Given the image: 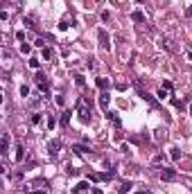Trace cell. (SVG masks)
I'll list each match as a JSON object with an SVG mask.
<instances>
[{
  "label": "cell",
  "instance_id": "cell-32",
  "mask_svg": "<svg viewBox=\"0 0 192 194\" xmlns=\"http://www.w3.org/2000/svg\"><path fill=\"white\" fill-rule=\"evenodd\" d=\"M86 65H88L91 70H95V68H97V61H95V59H88V63H86Z\"/></svg>",
  "mask_w": 192,
  "mask_h": 194
},
{
  "label": "cell",
  "instance_id": "cell-14",
  "mask_svg": "<svg viewBox=\"0 0 192 194\" xmlns=\"http://www.w3.org/2000/svg\"><path fill=\"white\" fill-rule=\"evenodd\" d=\"M86 190H88V183H86V181H81V183H79V185H75V190H72V194H81V192H86Z\"/></svg>",
  "mask_w": 192,
  "mask_h": 194
},
{
  "label": "cell",
  "instance_id": "cell-9",
  "mask_svg": "<svg viewBox=\"0 0 192 194\" xmlns=\"http://www.w3.org/2000/svg\"><path fill=\"white\" fill-rule=\"evenodd\" d=\"M14 151H16V162H23L25 160V147H23L21 142H16V149Z\"/></svg>",
  "mask_w": 192,
  "mask_h": 194
},
{
  "label": "cell",
  "instance_id": "cell-3",
  "mask_svg": "<svg viewBox=\"0 0 192 194\" xmlns=\"http://www.w3.org/2000/svg\"><path fill=\"white\" fill-rule=\"evenodd\" d=\"M97 41H100V45L104 47V50H109V47H111V36H109L106 30H102V27L97 30Z\"/></svg>",
  "mask_w": 192,
  "mask_h": 194
},
{
  "label": "cell",
  "instance_id": "cell-39",
  "mask_svg": "<svg viewBox=\"0 0 192 194\" xmlns=\"http://www.w3.org/2000/svg\"><path fill=\"white\" fill-rule=\"evenodd\" d=\"M185 14H188V16H192V5L188 7V12H185Z\"/></svg>",
  "mask_w": 192,
  "mask_h": 194
},
{
  "label": "cell",
  "instance_id": "cell-29",
  "mask_svg": "<svg viewBox=\"0 0 192 194\" xmlns=\"http://www.w3.org/2000/svg\"><path fill=\"white\" fill-rule=\"evenodd\" d=\"M21 95H23V97L30 95V86H25V84H23V86H21Z\"/></svg>",
  "mask_w": 192,
  "mask_h": 194
},
{
  "label": "cell",
  "instance_id": "cell-34",
  "mask_svg": "<svg viewBox=\"0 0 192 194\" xmlns=\"http://www.w3.org/2000/svg\"><path fill=\"white\" fill-rule=\"evenodd\" d=\"M14 178H16V181H23V178H25V174H23V172H16V174H14Z\"/></svg>",
  "mask_w": 192,
  "mask_h": 194
},
{
  "label": "cell",
  "instance_id": "cell-4",
  "mask_svg": "<svg viewBox=\"0 0 192 194\" xmlns=\"http://www.w3.org/2000/svg\"><path fill=\"white\" fill-rule=\"evenodd\" d=\"M61 140H50V144H47V153H50V158H57L61 153Z\"/></svg>",
  "mask_w": 192,
  "mask_h": 194
},
{
  "label": "cell",
  "instance_id": "cell-21",
  "mask_svg": "<svg viewBox=\"0 0 192 194\" xmlns=\"http://www.w3.org/2000/svg\"><path fill=\"white\" fill-rule=\"evenodd\" d=\"M36 185H38V187H45L47 181H45V178H36V181H32V187H36Z\"/></svg>",
  "mask_w": 192,
  "mask_h": 194
},
{
  "label": "cell",
  "instance_id": "cell-19",
  "mask_svg": "<svg viewBox=\"0 0 192 194\" xmlns=\"http://www.w3.org/2000/svg\"><path fill=\"white\" fill-rule=\"evenodd\" d=\"M113 176H115V169H109L102 174V181H113Z\"/></svg>",
  "mask_w": 192,
  "mask_h": 194
},
{
  "label": "cell",
  "instance_id": "cell-25",
  "mask_svg": "<svg viewBox=\"0 0 192 194\" xmlns=\"http://www.w3.org/2000/svg\"><path fill=\"white\" fill-rule=\"evenodd\" d=\"M170 156H172V160H179V158H181V151H179V149L174 147V149H172V153H170Z\"/></svg>",
  "mask_w": 192,
  "mask_h": 194
},
{
  "label": "cell",
  "instance_id": "cell-28",
  "mask_svg": "<svg viewBox=\"0 0 192 194\" xmlns=\"http://www.w3.org/2000/svg\"><path fill=\"white\" fill-rule=\"evenodd\" d=\"M154 162H165V156H163V153H156V156H154Z\"/></svg>",
  "mask_w": 192,
  "mask_h": 194
},
{
  "label": "cell",
  "instance_id": "cell-13",
  "mask_svg": "<svg viewBox=\"0 0 192 194\" xmlns=\"http://www.w3.org/2000/svg\"><path fill=\"white\" fill-rule=\"evenodd\" d=\"M106 118H109V120H111V122H113V124H115L118 129L122 127V120L118 118V113H111V111H109V113H106Z\"/></svg>",
  "mask_w": 192,
  "mask_h": 194
},
{
  "label": "cell",
  "instance_id": "cell-37",
  "mask_svg": "<svg viewBox=\"0 0 192 194\" xmlns=\"http://www.w3.org/2000/svg\"><path fill=\"white\" fill-rule=\"evenodd\" d=\"M100 18H102V21H104V23H106V21H109V18H111V16H109V12H102V16H100Z\"/></svg>",
  "mask_w": 192,
  "mask_h": 194
},
{
  "label": "cell",
  "instance_id": "cell-2",
  "mask_svg": "<svg viewBox=\"0 0 192 194\" xmlns=\"http://www.w3.org/2000/svg\"><path fill=\"white\" fill-rule=\"evenodd\" d=\"M158 176H160V181L170 183V181H176L179 174H176V169H172V167H163V169L158 172Z\"/></svg>",
  "mask_w": 192,
  "mask_h": 194
},
{
  "label": "cell",
  "instance_id": "cell-35",
  "mask_svg": "<svg viewBox=\"0 0 192 194\" xmlns=\"http://www.w3.org/2000/svg\"><path fill=\"white\" fill-rule=\"evenodd\" d=\"M115 88H118V90L122 93V90H127V84H115Z\"/></svg>",
  "mask_w": 192,
  "mask_h": 194
},
{
  "label": "cell",
  "instance_id": "cell-38",
  "mask_svg": "<svg viewBox=\"0 0 192 194\" xmlns=\"http://www.w3.org/2000/svg\"><path fill=\"white\" fill-rule=\"evenodd\" d=\"M93 194H104V192H102L100 187H93Z\"/></svg>",
  "mask_w": 192,
  "mask_h": 194
},
{
  "label": "cell",
  "instance_id": "cell-36",
  "mask_svg": "<svg viewBox=\"0 0 192 194\" xmlns=\"http://www.w3.org/2000/svg\"><path fill=\"white\" fill-rule=\"evenodd\" d=\"M25 25H27V30H34V27H36V25H34V23L30 21V18H27V21H25Z\"/></svg>",
  "mask_w": 192,
  "mask_h": 194
},
{
  "label": "cell",
  "instance_id": "cell-5",
  "mask_svg": "<svg viewBox=\"0 0 192 194\" xmlns=\"http://www.w3.org/2000/svg\"><path fill=\"white\" fill-rule=\"evenodd\" d=\"M109 102H111L109 93H106V90H102V95H100V106H102V111H104V113H109Z\"/></svg>",
  "mask_w": 192,
  "mask_h": 194
},
{
  "label": "cell",
  "instance_id": "cell-16",
  "mask_svg": "<svg viewBox=\"0 0 192 194\" xmlns=\"http://www.w3.org/2000/svg\"><path fill=\"white\" fill-rule=\"evenodd\" d=\"M170 102H172V104H174V106H176V109H179V111H185V109H188V106H185V102H181V99H176V97H172V99H170Z\"/></svg>",
  "mask_w": 192,
  "mask_h": 194
},
{
  "label": "cell",
  "instance_id": "cell-30",
  "mask_svg": "<svg viewBox=\"0 0 192 194\" xmlns=\"http://www.w3.org/2000/svg\"><path fill=\"white\" fill-rule=\"evenodd\" d=\"M68 27H70V25H68V21H61V23H59V30H61V32H66Z\"/></svg>",
  "mask_w": 192,
  "mask_h": 194
},
{
  "label": "cell",
  "instance_id": "cell-1",
  "mask_svg": "<svg viewBox=\"0 0 192 194\" xmlns=\"http://www.w3.org/2000/svg\"><path fill=\"white\" fill-rule=\"evenodd\" d=\"M34 84L38 86V90H41V93H50V84H47V77L41 72V70H36V75H34Z\"/></svg>",
  "mask_w": 192,
  "mask_h": 194
},
{
  "label": "cell",
  "instance_id": "cell-10",
  "mask_svg": "<svg viewBox=\"0 0 192 194\" xmlns=\"http://www.w3.org/2000/svg\"><path fill=\"white\" fill-rule=\"evenodd\" d=\"M95 84H97L100 90H109V79H106V77H97V79H95Z\"/></svg>",
  "mask_w": 192,
  "mask_h": 194
},
{
  "label": "cell",
  "instance_id": "cell-42",
  "mask_svg": "<svg viewBox=\"0 0 192 194\" xmlns=\"http://www.w3.org/2000/svg\"><path fill=\"white\" fill-rule=\"evenodd\" d=\"M190 192H192V185H190Z\"/></svg>",
  "mask_w": 192,
  "mask_h": 194
},
{
  "label": "cell",
  "instance_id": "cell-41",
  "mask_svg": "<svg viewBox=\"0 0 192 194\" xmlns=\"http://www.w3.org/2000/svg\"><path fill=\"white\" fill-rule=\"evenodd\" d=\"M138 194H149V192H138Z\"/></svg>",
  "mask_w": 192,
  "mask_h": 194
},
{
  "label": "cell",
  "instance_id": "cell-23",
  "mask_svg": "<svg viewBox=\"0 0 192 194\" xmlns=\"http://www.w3.org/2000/svg\"><path fill=\"white\" fill-rule=\"evenodd\" d=\"M66 172H68V176H77V174H79V169L72 167V165H68V167H66Z\"/></svg>",
  "mask_w": 192,
  "mask_h": 194
},
{
  "label": "cell",
  "instance_id": "cell-6",
  "mask_svg": "<svg viewBox=\"0 0 192 194\" xmlns=\"http://www.w3.org/2000/svg\"><path fill=\"white\" fill-rule=\"evenodd\" d=\"M140 97H142V99H145L149 106H154V109H156V106H158V102H156V97H154V95H149L147 90H142V93H138Z\"/></svg>",
  "mask_w": 192,
  "mask_h": 194
},
{
  "label": "cell",
  "instance_id": "cell-40",
  "mask_svg": "<svg viewBox=\"0 0 192 194\" xmlns=\"http://www.w3.org/2000/svg\"><path fill=\"white\" fill-rule=\"evenodd\" d=\"M188 59H190V61H192V52H188Z\"/></svg>",
  "mask_w": 192,
  "mask_h": 194
},
{
  "label": "cell",
  "instance_id": "cell-26",
  "mask_svg": "<svg viewBox=\"0 0 192 194\" xmlns=\"http://www.w3.org/2000/svg\"><path fill=\"white\" fill-rule=\"evenodd\" d=\"M43 59H52V50L50 47H43Z\"/></svg>",
  "mask_w": 192,
  "mask_h": 194
},
{
  "label": "cell",
  "instance_id": "cell-27",
  "mask_svg": "<svg viewBox=\"0 0 192 194\" xmlns=\"http://www.w3.org/2000/svg\"><path fill=\"white\" fill-rule=\"evenodd\" d=\"M160 88H165V90H172L174 86H172V81H170V79H165V81H163V86H160Z\"/></svg>",
  "mask_w": 192,
  "mask_h": 194
},
{
  "label": "cell",
  "instance_id": "cell-17",
  "mask_svg": "<svg viewBox=\"0 0 192 194\" xmlns=\"http://www.w3.org/2000/svg\"><path fill=\"white\" fill-rule=\"evenodd\" d=\"M27 65H30V68H32V70H38V68H41V61H38V59H36V56H32V59H30V61H27Z\"/></svg>",
  "mask_w": 192,
  "mask_h": 194
},
{
  "label": "cell",
  "instance_id": "cell-12",
  "mask_svg": "<svg viewBox=\"0 0 192 194\" xmlns=\"http://www.w3.org/2000/svg\"><path fill=\"white\" fill-rule=\"evenodd\" d=\"M72 151H75V153H79V156H84V153H88L91 149L86 147V144H72Z\"/></svg>",
  "mask_w": 192,
  "mask_h": 194
},
{
  "label": "cell",
  "instance_id": "cell-22",
  "mask_svg": "<svg viewBox=\"0 0 192 194\" xmlns=\"http://www.w3.org/2000/svg\"><path fill=\"white\" fill-rule=\"evenodd\" d=\"M43 122V113H34L32 115V124H41Z\"/></svg>",
  "mask_w": 192,
  "mask_h": 194
},
{
  "label": "cell",
  "instance_id": "cell-31",
  "mask_svg": "<svg viewBox=\"0 0 192 194\" xmlns=\"http://www.w3.org/2000/svg\"><path fill=\"white\" fill-rule=\"evenodd\" d=\"M167 93H170V90H165V88H160V90H158V95H156V97H160V99H165V97H167Z\"/></svg>",
  "mask_w": 192,
  "mask_h": 194
},
{
  "label": "cell",
  "instance_id": "cell-7",
  "mask_svg": "<svg viewBox=\"0 0 192 194\" xmlns=\"http://www.w3.org/2000/svg\"><path fill=\"white\" fill-rule=\"evenodd\" d=\"M70 118H72V111H70V109L61 113V118H59V124H61L63 129H66V127H68V124H70Z\"/></svg>",
  "mask_w": 192,
  "mask_h": 194
},
{
  "label": "cell",
  "instance_id": "cell-20",
  "mask_svg": "<svg viewBox=\"0 0 192 194\" xmlns=\"http://www.w3.org/2000/svg\"><path fill=\"white\" fill-rule=\"evenodd\" d=\"M75 84L79 86V88H84V86H86V79H84L81 75H75Z\"/></svg>",
  "mask_w": 192,
  "mask_h": 194
},
{
  "label": "cell",
  "instance_id": "cell-11",
  "mask_svg": "<svg viewBox=\"0 0 192 194\" xmlns=\"http://www.w3.org/2000/svg\"><path fill=\"white\" fill-rule=\"evenodd\" d=\"M131 187H133V183H131V181H124L122 185L118 187V192H120V194H129V192H131Z\"/></svg>",
  "mask_w": 192,
  "mask_h": 194
},
{
  "label": "cell",
  "instance_id": "cell-8",
  "mask_svg": "<svg viewBox=\"0 0 192 194\" xmlns=\"http://www.w3.org/2000/svg\"><path fill=\"white\" fill-rule=\"evenodd\" d=\"M0 153L7 156L9 153V133H2V142H0Z\"/></svg>",
  "mask_w": 192,
  "mask_h": 194
},
{
  "label": "cell",
  "instance_id": "cell-15",
  "mask_svg": "<svg viewBox=\"0 0 192 194\" xmlns=\"http://www.w3.org/2000/svg\"><path fill=\"white\" fill-rule=\"evenodd\" d=\"M131 21L133 23H145V14H142V12H133L131 14Z\"/></svg>",
  "mask_w": 192,
  "mask_h": 194
},
{
  "label": "cell",
  "instance_id": "cell-33",
  "mask_svg": "<svg viewBox=\"0 0 192 194\" xmlns=\"http://www.w3.org/2000/svg\"><path fill=\"white\" fill-rule=\"evenodd\" d=\"M34 45H36V47H45V41H43V38H36Z\"/></svg>",
  "mask_w": 192,
  "mask_h": 194
},
{
  "label": "cell",
  "instance_id": "cell-24",
  "mask_svg": "<svg viewBox=\"0 0 192 194\" xmlns=\"http://www.w3.org/2000/svg\"><path fill=\"white\" fill-rule=\"evenodd\" d=\"M21 52H23V54H30V52H32V45H30V43H23V45H21Z\"/></svg>",
  "mask_w": 192,
  "mask_h": 194
},
{
  "label": "cell",
  "instance_id": "cell-18",
  "mask_svg": "<svg viewBox=\"0 0 192 194\" xmlns=\"http://www.w3.org/2000/svg\"><path fill=\"white\" fill-rule=\"evenodd\" d=\"M57 124H59V118H57V115H50V118H47V127H50V129H54Z\"/></svg>",
  "mask_w": 192,
  "mask_h": 194
}]
</instances>
